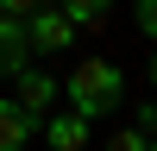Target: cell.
Masks as SVG:
<instances>
[{
  "instance_id": "cell-1",
  "label": "cell",
  "mask_w": 157,
  "mask_h": 151,
  "mask_svg": "<svg viewBox=\"0 0 157 151\" xmlns=\"http://www.w3.org/2000/svg\"><path fill=\"white\" fill-rule=\"evenodd\" d=\"M63 95L82 120H107V113L126 107V69L113 57H82V69L63 76Z\"/></svg>"
},
{
  "instance_id": "cell-2",
  "label": "cell",
  "mask_w": 157,
  "mask_h": 151,
  "mask_svg": "<svg viewBox=\"0 0 157 151\" xmlns=\"http://www.w3.org/2000/svg\"><path fill=\"white\" fill-rule=\"evenodd\" d=\"M25 44H32L38 57H63V50L75 44V25L63 19L57 6H38L32 19H25Z\"/></svg>"
},
{
  "instance_id": "cell-3",
  "label": "cell",
  "mask_w": 157,
  "mask_h": 151,
  "mask_svg": "<svg viewBox=\"0 0 157 151\" xmlns=\"http://www.w3.org/2000/svg\"><path fill=\"white\" fill-rule=\"evenodd\" d=\"M13 88H19L13 101H19L25 113H38V120H44V107H50V101L63 95V76H50V69H32V63H25V69L13 76Z\"/></svg>"
},
{
  "instance_id": "cell-4",
  "label": "cell",
  "mask_w": 157,
  "mask_h": 151,
  "mask_svg": "<svg viewBox=\"0 0 157 151\" xmlns=\"http://www.w3.org/2000/svg\"><path fill=\"white\" fill-rule=\"evenodd\" d=\"M88 126H94V120H82L75 107H63V113H50L38 132H44L50 151H88Z\"/></svg>"
},
{
  "instance_id": "cell-5",
  "label": "cell",
  "mask_w": 157,
  "mask_h": 151,
  "mask_svg": "<svg viewBox=\"0 0 157 151\" xmlns=\"http://www.w3.org/2000/svg\"><path fill=\"white\" fill-rule=\"evenodd\" d=\"M38 126H44V120H38V113H25L19 101H0V151H25Z\"/></svg>"
},
{
  "instance_id": "cell-6",
  "label": "cell",
  "mask_w": 157,
  "mask_h": 151,
  "mask_svg": "<svg viewBox=\"0 0 157 151\" xmlns=\"http://www.w3.org/2000/svg\"><path fill=\"white\" fill-rule=\"evenodd\" d=\"M32 63V44H25V19H6L0 13V76H19Z\"/></svg>"
},
{
  "instance_id": "cell-7",
  "label": "cell",
  "mask_w": 157,
  "mask_h": 151,
  "mask_svg": "<svg viewBox=\"0 0 157 151\" xmlns=\"http://www.w3.org/2000/svg\"><path fill=\"white\" fill-rule=\"evenodd\" d=\"M57 13L75 25V32H88V25H101V19L113 13V0H57Z\"/></svg>"
},
{
  "instance_id": "cell-8",
  "label": "cell",
  "mask_w": 157,
  "mask_h": 151,
  "mask_svg": "<svg viewBox=\"0 0 157 151\" xmlns=\"http://www.w3.org/2000/svg\"><path fill=\"white\" fill-rule=\"evenodd\" d=\"M107 151H151V132H145V126H120Z\"/></svg>"
},
{
  "instance_id": "cell-9",
  "label": "cell",
  "mask_w": 157,
  "mask_h": 151,
  "mask_svg": "<svg viewBox=\"0 0 157 151\" xmlns=\"http://www.w3.org/2000/svg\"><path fill=\"white\" fill-rule=\"evenodd\" d=\"M132 19H138V32L157 44V0H132Z\"/></svg>"
},
{
  "instance_id": "cell-10",
  "label": "cell",
  "mask_w": 157,
  "mask_h": 151,
  "mask_svg": "<svg viewBox=\"0 0 157 151\" xmlns=\"http://www.w3.org/2000/svg\"><path fill=\"white\" fill-rule=\"evenodd\" d=\"M38 6H44V0H0V13H6V19H32Z\"/></svg>"
},
{
  "instance_id": "cell-11",
  "label": "cell",
  "mask_w": 157,
  "mask_h": 151,
  "mask_svg": "<svg viewBox=\"0 0 157 151\" xmlns=\"http://www.w3.org/2000/svg\"><path fill=\"white\" fill-rule=\"evenodd\" d=\"M138 126H145V132H157V101H151L145 113H138Z\"/></svg>"
},
{
  "instance_id": "cell-12",
  "label": "cell",
  "mask_w": 157,
  "mask_h": 151,
  "mask_svg": "<svg viewBox=\"0 0 157 151\" xmlns=\"http://www.w3.org/2000/svg\"><path fill=\"white\" fill-rule=\"evenodd\" d=\"M151 88H157V50H151Z\"/></svg>"
},
{
  "instance_id": "cell-13",
  "label": "cell",
  "mask_w": 157,
  "mask_h": 151,
  "mask_svg": "<svg viewBox=\"0 0 157 151\" xmlns=\"http://www.w3.org/2000/svg\"><path fill=\"white\" fill-rule=\"evenodd\" d=\"M151 151H157V132H151Z\"/></svg>"
}]
</instances>
